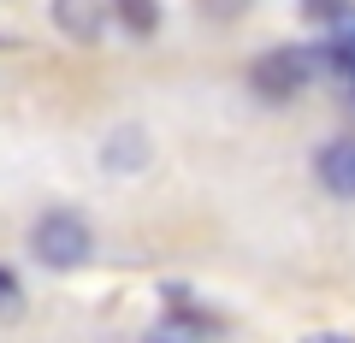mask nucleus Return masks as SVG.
<instances>
[{"label": "nucleus", "mask_w": 355, "mask_h": 343, "mask_svg": "<svg viewBox=\"0 0 355 343\" xmlns=\"http://www.w3.org/2000/svg\"><path fill=\"white\" fill-rule=\"evenodd\" d=\"M30 254H36V267H48V272H77V267H89V254H95V225H89L77 207H48V213H36V225H30Z\"/></svg>", "instance_id": "1"}, {"label": "nucleus", "mask_w": 355, "mask_h": 343, "mask_svg": "<svg viewBox=\"0 0 355 343\" xmlns=\"http://www.w3.org/2000/svg\"><path fill=\"white\" fill-rule=\"evenodd\" d=\"M314 71H320V53L314 48H266V53H254V65H249V95L261 107H291L296 95L314 83Z\"/></svg>", "instance_id": "2"}, {"label": "nucleus", "mask_w": 355, "mask_h": 343, "mask_svg": "<svg viewBox=\"0 0 355 343\" xmlns=\"http://www.w3.org/2000/svg\"><path fill=\"white\" fill-rule=\"evenodd\" d=\"M48 18H53V30H60L65 42L95 48V42L107 36V24H113V6H107V0H48Z\"/></svg>", "instance_id": "3"}, {"label": "nucleus", "mask_w": 355, "mask_h": 343, "mask_svg": "<svg viewBox=\"0 0 355 343\" xmlns=\"http://www.w3.org/2000/svg\"><path fill=\"white\" fill-rule=\"evenodd\" d=\"M154 160V142L142 125H113L101 142V172H113V178H130V172H142V166Z\"/></svg>", "instance_id": "4"}, {"label": "nucleus", "mask_w": 355, "mask_h": 343, "mask_svg": "<svg viewBox=\"0 0 355 343\" xmlns=\"http://www.w3.org/2000/svg\"><path fill=\"white\" fill-rule=\"evenodd\" d=\"M314 178L326 195L338 202H355V137H331L326 148L314 154Z\"/></svg>", "instance_id": "5"}, {"label": "nucleus", "mask_w": 355, "mask_h": 343, "mask_svg": "<svg viewBox=\"0 0 355 343\" xmlns=\"http://www.w3.org/2000/svg\"><path fill=\"white\" fill-rule=\"evenodd\" d=\"M207 337H219L214 319L196 314L190 302H178V314H160L148 331H142V343H207Z\"/></svg>", "instance_id": "6"}, {"label": "nucleus", "mask_w": 355, "mask_h": 343, "mask_svg": "<svg viewBox=\"0 0 355 343\" xmlns=\"http://www.w3.org/2000/svg\"><path fill=\"white\" fill-rule=\"evenodd\" d=\"M107 6H113V24L137 42H148L160 30V0H107Z\"/></svg>", "instance_id": "7"}, {"label": "nucleus", "mask_w": 355, "mask_h": 343, "mask_svg": "<svg viewBox=\"0 0 355 343\" xmlns=\"http://www.w3.org/2000/svg\"><path fill=\"white\" fill-rule=\"evenodd\" d=\"M302 18L308 24H331V30H343L355 18V0H302Z\"/></svg>", "instance_id": "8"}, {"label": "nucleus", "mask_w": 355, "mask_h": 343, "mask_svg": "<svg viewBox=\"0 0 355 343\" xmlns=\"http://www.w3.org/2000/svg\"><path fill=\"white\" fill-rule=\"evenodd\" d=\"M12 314H24V284H18L12 267H0V319H12Z\"/></svg>", "instance_id": "9"}, {"label": "nucleus", "mask_w": 355, "mask_h": 343, "mask_svg": "<svg viewBox=\"0 0 355 343\" xmlns=\"http://www.w3.org/2000/svg\"><path fill=\"white\" fill-rule=\"evenodd\" d=\"M302 343H355V337H343V331H308Z\"/></svg>", "instance_id": "10"}]
</instances>
